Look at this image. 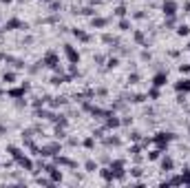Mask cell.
I'll return each instance as SVG.
<instances>
[{
	"label": "cell",
	"mask_w": 190,
	"mask_h": 188,
	"mask_svg": "<svg viewBox=\"0 0 190 188\" xmlns=\"http://www.w3.org/2000/svg\"><path fill=\"white\" fill-rule=\"evenodd\" d=\"M148 157H150V159H157V157H159V150H153V153H150Z\"/></svg>",
	"instance_id": "5bb4252c"
},
{
	"label": "cell",
	"mask_w": 190,
	"mask_h": 188,
	"mask_svg": "<svg viewBox=\"0 0 190 188\" xmlns=\"http://www.w3.org/2000/svg\"><path fill=\"white\" fill-rule=\"evenodd\" d=\"M106 24V20H102V18H97V20H93V27H104Z\"/></svg>",
	"instance_id": "ba28073f"
},
{
	"label": "cell",
	"mask_w": 190,
	"mask_h": 188,
	"mask_svg": "<svg viewBox=\"0 0 190 188\" xmlns=\"http://www.w3.org/2000/svg\"><path fill=\"white\" fill-rule=\"evenodd\" d=\"M113 67H117V60H115V58L108 60V69H113Z\"/></svg>",
	"instance_id": "4fadbf2b"
},
{
	"label": "cell",
	"mask_w": 190,
	"mask_h": 188,
	"mask_svg": "<svg viewBox=\"0 0 190 188\" xmlns=\"http://www.w3.org/2000/svg\"><path fill=\"white\" fill-rule=\"evenodd\" d=\"M166 82H168V75H166V73H157L155 78H153V84H155V87H164Z\"/></svg>",
	"instance_id": "7a4b0ae2"
},
{
	"label": "cell",
	"mask_w": 190,
	"mask_h": 188,
	"mask_svg": "<svg viewBox=\"0 0 190 188\" xmlns=\"http://www.w3.org/2000/svg\"><path fill=\"white\" fill-rule=\"evenodd\" d=\"M86 168H89V171H95V168H97V164H95V162H86Z\"/></svg>",
	"instance_id": "9c48e42d"
},
{
	"label": "cell",
	"mask_w": 190,
	"mask_h": 188,
	"mask_svg": "<svg viewBox=\"0 0 190 188\" xmlns=\"http://www.w3.org/2000/svg\"><path fill=\"white\" fill-rule=\"evenodd\" d=\"M177 33H179V35H188V33H190V27H188V24H181V27L177 29Z\"/></svg>",
	"instance_id": "8992f818"
},
{
	"label": "cell",
	"mask_w": 190,
	"mask_h": 188,
	"mask_svg": "<svg viewBox=\"0 0 190 188\" xmlns=\"http://www.w3.org/2000/svg\"><path fill=\"white\" fill-rule=\"evenodd\" d=\"M64 53H66V58H69V60H71L73 64H75V62L80 60V55H78V51H75V49H73L71 44H64Z\"/></svg>",
	"instance_id": "6da1fadb"
},
{
	"label": "cell",
	"mask_w": 190,
	"mask_h": 188,
	"mask_svg": "<svg viewBox=\"0 0 190 188\" xmlns=\"http://www.w3.org/2000/svg\"><path fill=\"white\" fill-rule=\"evenodd\" d=\"M150 98L157 100V98H159V91H157V89H153V91H150Z\"/></svg>",
	"instance_id": "7c38bea8"
},
{
	"label": "cell",
	"mask_w": 190,
	"mask_h": 188,
	"mask_svg": "<svg viewBox=\"0 0 190 188\" xmlns=\"http://www.w3.org/2000/svg\"><path fill=\"white\" fill-rule=\"evenodd\" d=\"M115 13H117V16H124V13H126V9H124V7H117V9H115Z\"/></svg>",
	"instance_id": "30bf717a"
},
{
	"label": "cell",
	"mask_w": 190,
	"mask_h": 188,
	"mask_svg": "<svg viewBox=\"0 0 190 188\" xmlns=\"http://www.w3.org/2000/svg\"><path fill=\"white\" fill-rule=\"evenodd\" d=\"M177 91H190V80H181V82H177Z\"/></svg>",
	"instance_id": "277c9868"
},
{
	"label": "cell",
	"mask_w": 190,
	"mask_h": 188,
	"mask_svg": "<svg viewBox=\"0 0 190 188\" xmlns=\"http://www.w3.org/2000/svg\"><path fill=\"white\" fill-rule=\"evenodd\" d=\"M119 29L126 31V29H128V20H122V22H119Z\"/></svg>",
	"instance_id": "8fae6325"
},
{
	"label": "cell",
	"mask_w": 190,
	"mask_h": 188,
	"mask_svg": "<svg viewBox=\"0 0 190 188\" xmlns=\"http://www.w3.org/2000/svg\"><path fill=\"white\" fill-rule=\"evenodd\" d=\"M73 33H75V38H80V40H84V42H86V40H89V35H86V33H84V31H80V29H75Z\"/></svg>",
	"instance_id": "52a82bcc"
},
{
	"label": "cell",
	"mask_w": 190,
	"mask_h": 188,
	"mask_svg": "<svg viewBox=\"0 0 190 188\" xmlns=\"http://www.w3.org/2000/svg\"><path fill=\"white\" fill-rule=\"evenodd\" d=\"M84 146H86V148H93V139L89 137V139H86V142H84Z\"/></svg>",
	"instance_id": "9a60e30c"
},
{
	"label": "cell",
	"mask_w": 190,
	"mask_h": 188,
	"mask_svg": "<svg viewBox=\"0 0 190 188\" xmlns=\"http://www.w3.org/2000/svg\"><path fill=\"white\" fill-rule=\"evenodd\" d=\"M175 2H173V0H168V5H164V13L166 16H175Z\"/></svg>",
	"instance_id": "3957f363"
},
{
	"label": "cell",
	"mask_w": 190,
	"mask_h": 188,
	"mask_svg": "<svg viewBox=\"0 0 190 188\" xmlns=\"http://www.w3.org/2000/svg\"><path fill=\"white\" fill-rule=\"evenodd\" d=\"M161 168H164V171L168 173L170 168H173V159H170V157H164V159H161Z\"/></svg>",
	"instance_id": "5b68a950"
},
{
	"label": "cell",
	"mask_w": 190,
	"mask_h": 188,
	"mask_svg": "<svg viewBox=\"0 0 190 188\" xmlns=\"http://www.w3.org/2000/svg\"><path fill=\"white\" fill-rule=\"evenodd\" d=\"M188 49H190V46H188Z\"/></svg>",
	"instance_id": "2e32d148"
}]
</instances>
